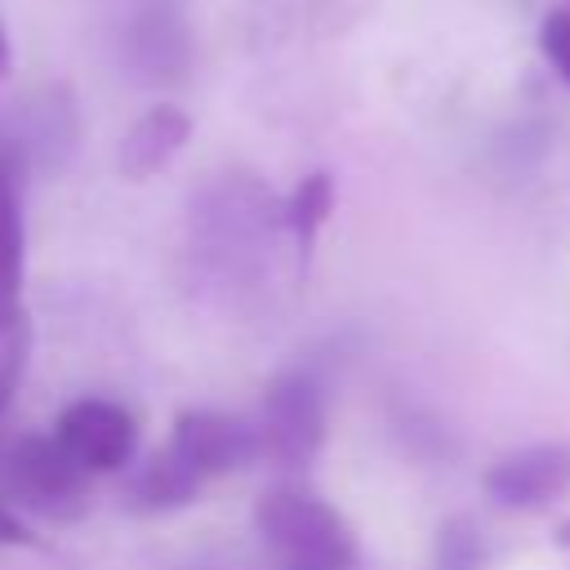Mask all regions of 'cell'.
<instances>
[{"label":"cell","mask_w":570,"mask_h":570,"mask_svg":"<svg viewBox=\"0 0 570 570\" xmlns=\"http://www.w3.org/2000/svg\"><path fill=\"white\" fill-rule=\"evenodd\" d=\"M285 232V205L249 174H218L209 187L191 196L187 245L191 263L227 303L263 289L272 281L276 240Z\"/></svg>","instance_id":"6da1fadb"},{"label":"cell","mask_w":570,"mask_h":570,"mask_svg":"<svg viewBox=\"0 0 570 570\" xmlns=\"http://www.w3.org/2000/svg\"><path fill=\"white\" fill-rule=\"evenodd\" d=\"M254 525L281 566H330L352 570L356 543L347 521L307 490H267L254 508Z\"/></svg>","instance_id":"7a4b0ae2"},{"label":"cell","mask_w":570,"mask_h":570,"mask_svg":"<svg viewBox=\"0 0 570 570\" xmlns=\"http://www.w3.org/2000/svg\"><path fill=\"white\" fill-rule=\"evenodd\" d=\"M116 62L142 89H174L196 67V36L174 0H138L116 27Z\"/></svg>","instance_id":"3957f363"},{"label":"cell","mask_w":570,"mask_h":570,"mask_svg":"<svg viewBox=\"0 0 570 570\" xmlns=\"http://www.w3.org/2000/svg\"><path fill=\"white\" fill-rule=\"evenodd\" d=\"M89 472L58 445V436H18L0 450V499L36 517H76L85 508Z\"/></svg>","instance_id":"277c9868"},{"label":"cell","mask_w":570,"mask_h":570,"mask_svg":"<svg viewBox=\"0 0 570 570\" xmlns=\"http://www.w3.org/2000/svg\"><path fill=\"white\" fill-rule=\"evenodd\" d=\"M258 454L281 468H303L325 441V392L312 370H285L263 401Z\"/></svg>","instance_id":"5b68a950"},{"label":"cell","mask_w":570,"mask_h":570,"mask_svg":"<svg viewBox=\"0 0 570 570\" xmlns=\"http://www.w3.org/2000/svg\"><path fill=\"white\" fill-rule=\"evenodd\" d=\"M165 450L196 481H209V476L236 472L258 459V428L236 414H223V410H187V414H178Z\"/></svg>","instance_id":"8992f818"},{"label":"cell","mask_w":570,"mask_h":570,"mask_svg":"<svg viewBox=\"0 0 570 570\" xmlns=\"http://www.w3.org/2000/svg\"><path fill=\"white\" fill-rule=\"evenodd\" d=\"M53 436L76 459V468L89 472V476L125 468L134 459V445H138L134 414L116 401H102V396H85V401L67 405Z\"/></svg>","instance_id":"52a82bcc"},{"label":"cell","mask_w":570,"mask_h":570,"mask_svg":"<svg viewBox=\"0 0 570 570\" xmlns=\"http://www.w3.org/2000/svg\"><path fill=\"white\" fill-rule=\"evenodd\" d=\"M485 490L499 508H512V512H534V508L557 503L570 490V445L539 441V445L503 454L485 472Z\"/></svg>","instance_id":"ba28073f"},{"label":"cell","mask_w":570,"mask_h":570,"mask_svg":"<svg viewBox=\"0 0 570 570\" xmlns=\"http://www.w3.org/2000/svg\"><path fill=\"white\" fill-rule=\"evenodd\" d=\"M187 138H191V116H187L183 107H174V102H156V107H147V111L125 129L120 151H116V165H120L125 178L142 183V178L160 174V169L183 151Z\"/></svg>","instance_id":"9c48e42d"},{"label":"cell","mask_w":570,"mask_h":570,"mask_svg":"<svg viewBox=\"0 0 570 570\" xmlns=\"http://www.w3.org/2000/svg\"><path fill=\"white\" fill-rule=\"evenodd\" d=\"M205 481H196L169 450H160L151 463H142L134 472V485H129V499L142 508V512H169V508H183L200 494Z\"/></svg>","instance_id":"30bf717a"},{"label":"cell","mask_w":570,"mask_h":570,"mask_svg":"<svg viewBox=\"0 0 570 570\" xmlns=\"http://www.w3.org/2000/svg\"><path fill=\"white\" fill-rule=\"evenodd\" d=\"M330 209H334V183H330V174H307L294 187V196L285 200V232L298 240L303 254L316 240V232L330 218Z\"/></svg>","instance_id":"8fae6325"},{"label":"cell","mask_w":570,"mask_h":570,"mask_svg":"<svg viewBox=\"0 0 570 570\" xmlns=\"http://www.w3.org/2000/svg\"><path fill=\"white\" fill-rule=\"evenodd\" d=\"M539 49L548 67L570 85V9H548L539 22Z\"/></svg>","instance_id":"7c38bea8"},{"label":"cell","mask_w":570,"mask_h":570,"mask_svg":"<svg viewBox=\"0 0 570 570\" xmlns=\"http://www.w3.org/2000/svg\"><path fill=\"white\" fill-rule=\"evenodd\" d=\"M436 561H441V570H481V543H476L468 521H450L441 530Z\"/></svg>","instance_id":"4fadbf2b"},{"label":"cell","mask_w":570,"mask_h":570,"mask_svg":"<svg viewBox=\"0 0 570 570\" xmlns=\"http://www.w3.org/2000/svg\"><path fill=\"white\" fill-rule=\"evenodd\" d=\"M9 71V40H4V27H0V76Z\"/></svg>","instance_id":"5bb4252c"},{"label":"cell","mask_w":570,"mask_h":570,"mask_svg":"<svg viewBox=\"0 0 570 570\" xmlns=\"http://www.w3.org/2000/svg\"><path fill=\"white\" fill-rule=\"evenodd\" d=\"M285 570H330V566H285Z\"/></svg>","instance_id":"9a60e30c"},{"label":"cell","mask_w":570,"mask_h":570,"mask_svg":"<svg viewBox=\"0 0 570 570\" xmlns=\"http://www.w3.org/2000/svg\"><path fill=\"white\" fill-rule=\"evenodd\" d=\"M561 539H566V543H570V521H566V530H561Z\"/></svg>","instance_id":"2e32d148"}]
</instances>
